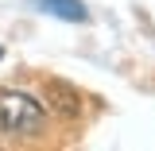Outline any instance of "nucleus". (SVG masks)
Instances as JSON below:
<instances>
[{
  "label": "nucleus",
  "instance_id": "3",
  "mask_svg": "<svg viewBox=\"0 0 155 151\" xmlns=\"http://www.w3.org/2000/svg\"><path fill=\"white\" fill-rule=\"evenodd\" d=\"M39 8H47L51 16H58V19H70V23H81L85 19V4L81 0H35Z\"/></svg>",
  "mask_w": 155,
  "mask_h": 151
},
{
  "label": "nucleus",
  "instance_id": "1",
  "mask_svg": "<svg viewBox=\"0 0 155 151\" xmlns=\"http://www.w3.org/2000/svg\"><path fill=\"white\" fill-rule=\"evenodd\" d=\"M43 105L27 93H16V89H0V128L12 136H35L43 128Z\"/></svg>",
  "mask_w": 155,
  "mask_h": 151
},
{
  "label": "nucleus",
  "instance_id": "2",
  "mask_svg": "<svg viewBox=\"0 0 155 151\" xmlns=\"http://www.w3.org/2000/svg\"><path fill=\"white\" fill-rule=\"evenodd\" d=\"M43 97H47V105H54V113H62V116H78V109H81L78 89H70L66 81H47Z\"/></svg>",
  "mask_w": 155,
  "mask_h": 151
}]
</instances>
